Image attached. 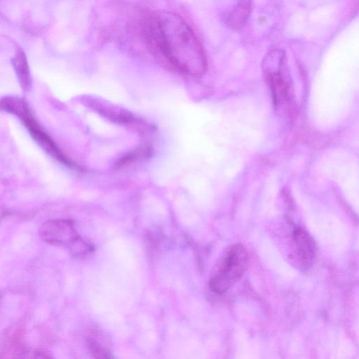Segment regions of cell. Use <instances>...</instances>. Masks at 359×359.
Here are the masks:
<instances>
[{
    "label": "cell",
    "instance_id": "1",
    "mask_svg": "<svg viewBox=\"0 0 359 359\" xmlns=\"http://www.w3.org/2000/svg\"><path fill=\"white\" fill-rule=\"evenodd\" d=\"M147 35L151 45L180 71L192 76L205 72L203 48L191 27L177 14L164 12L151 20Z\"/></svg>",
    "mask_w": 359,
    "mask_h": 359
},
{
    "label": "cell",
    "instance_id": "2",
    "mask_svg": "<svg viewBox=\"0 0 359 359\" xmlns=\"http://www.w3.org/2000/svg\"><path fill=\"white\" fill-rule=\"evenodd\" d=\"M40 237L46 243L68 248L73 256L82 257L92 252L93 246L83 240L70 219H56L45 222L39 228Z\"/></svg>",
    "mask_w": 359,
    "mask_h": 359
},
{
    "label": "cell",
    "instance_id": "3",
    "mask_svg": "<svg viewBox=\"0 0 359 359\" xmlns=\"http://www.w3.org/2000/svg\"><path fill=\"white\" fill-rule=\"evenodd\" d=\"M248 263V253L243 245L236 244L230 247L210 279L211 290L217 294L225 292L241 278Z\"/></svg>",
    "mask_w": 359,
    "mask_h": 359
},
{
    "label": "cell",
    "instance_id": "4",
    "mask_svg": "<svg viewBox=\"0 0 359 359\" xmlns=\"http://www.w3.org/2000/svg\"><path fill=\"white\" fill-rule=\"evenodd\" d=\"M15 114L22 118L33 138L46 152L66 165L74 167V163L61 152L50 137L39 128L35 120L31 116L30 111L25 103L18 109Z\"/></svg>",
    "mask_w": 359,
    "mask_h": 359
},
{
    "label": "cell",
    "instance_id": "5",
    "mask_svg": "<svg viewBox=\"0 0 359 359\" xmlns=\"http://www.w3.org/2000/svg\"><path fill=\"white\" fill-rule=\"evenodd\" d=\"M294 241L297 249V252L306 263H309L314 254V243L309 234L302 229L297 227L293 233Z\"/></svg>",
    "mask_w": 359,
    "mask_h": 359
},
{
    "label": "cell",
    "instance_id": "6",
    "mask_svg": "<svg viewBox=\"0 0 359 359\" xmlns=\"http://www.w3.org/2000/svg\"><path fill=\"white\" fill-rule=\"evenodd\" d=\"M15 72L24 88H27L29 83V73L26 56L22 49L18 48L12 60Z\"/></svg>",
    "mask_w": 359,
    "mask_h": 359
},
{
    "label": "cell",
    "instance_id": "7",
    "mask_svg": "<svg viewBox=\"0 0 359 359\" xmlns=\"http://www.w3.org/2000/svg\"><path fill=\"white\" fill-rule=\"evenodd\" d=\"M88 344L90 352L95 357L104 358H112L111 353L94 339H88Z\"/></svg>",
    "mask_w": 359,
    "mask_h": 359
},
{
    "label": "cell",
    "instance_id": "8",
    "mask_svg": "<svg viewBox=\"0 0 359 359\" xmlns=\"http://www.w3.org/2000/svg\"><path fill=\"white\" fill-rule=\"evenodd\" d=\"M236 1L241 3H252V0H237Z\"/></svg>",
    "mask_w": 359,
    "mask_h": 359
}]
</instances>
